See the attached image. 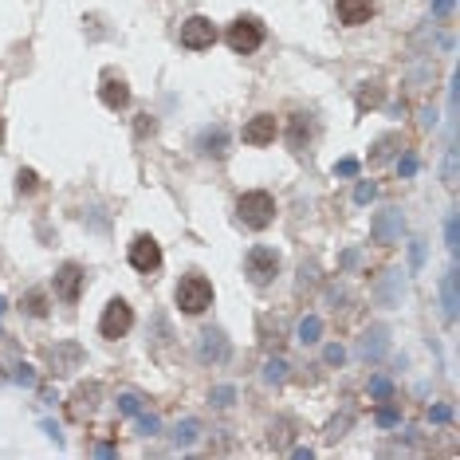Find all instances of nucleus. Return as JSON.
Here are the masks:
<instances>
[{"mask_svg":"<svg viewBox=\"0 0 460 460\" xmlns=\"http://www.w3.org/2000/svg\"><path fill=\"white\" fill-rule=\"evenodd\" d=\"M174 299H177V307H181L185 315H201V311L213 307V284H209L205 275H185V280L177 284Z\"/></svg>","mask_w":460,"mask_h":460,"instance_id":"nucleus-1","label":"nucleus"},{"mask_svg":"<svg viewBox=\"0 0 460 460\" xmlns=\"http://www.w3.org/2000/svg\"><path fill=\"white\" fill-rule=\"evenodd\" d=\"M236 213H240V220L248 229H268L271 220H275V197L264 189L244 193L240 201H236Z\"/></svg>","mask_w":460,"mask_h":460,"instance_id":"nucleus-2","label":"nucleus"},{"mask_svg":"<svg viewBox=\"0 0 460 460\" xmlns=\"http://www.w3.org/2000/svg\"><path fill=\"white\" fill-rule=\"evenodd\" d=\"M260 43H264V28H260V20H252V16H240V20L229 28V48L236 55H252Z\"/></svg>","mask_w":460,"mask_h":460,"instance_id":"nucleus-3","label":"nucleus"},{"mask_svg":"<svg viewBox=\"0 0 460 460\" xmlns=\"http://www.w3.org/2000/svg\"><path fill=\"white\" fill-rule=\"evenodd\" d=\"M130 326H134V311H130V303H126V299H110L107 311H103V323H98L103 339H122Z\"/></svg>","mask_w":460,"mask_h":460,"instance_id":"nucleus-4","label":"nucleus"},{"mask_svg":"<svg viewBox=\"0 0 460 460\" xmlns=\"http://www.w3.org/2000/svg\"><path fill=\"white\" fill-rule=\"evenodd\" d=\"M217 43V28L209 16H189L185 24H181V48H189V52H201V48H213Z\"/></svg>","mask_w":460,"mask_h":460,"instance_id":"nucleus-5","label":"nucleus"},{"mask_svg":"<svg viewBox=\"0 0 460 460\" xmlns=\"http://www.w3.org/2000/svg\"><path fill=\"white\" fill-rule=\"evenodd\" d=\"M275 271H280V256H275V248H268V244H256V248L248 252V275H252L256 284H268Z\"/></svg>","mask_w":460,"mask_h":460,"instance_id":"nucleus-6","label":"nucleus"},{"mask_svg":"<svg viewBox=\"0 0 460 460\" xmlns=\"http://www.w3.org/2000/svg\"><path fill=\"white\" fill-rule=\"evenodd\" d=\"M130 264H134L138 271L162 268V248H158V240H154V236H134V244H130Z\"/></svg>","mask_w":460,"mask_h":460,"instance_id":"nucleus-7","label":"nucleus"},{"mask_svg":"<svg viewBox=\"0 0 460 460\" xmlns=\"http://www.w3.org/2000/svg\"><path fill=\"white\" fill-rule=\"evenodd\" d=\"M275 134H280L275 114H256V118L244 126V142H248V146H268V142H275Z\"/></svg>","mask_w":460,"mask_h":460,"instance_id":"nucleus-8","label":"nucleus"},{"mask_svg":"<svg viewBox=\"0 0 460 460\" xmlns=\"http://www.w3.org/2000/svg\"><path fill=\"white\" fill-rule=\"evenodd\" d=\"M370 236H374V244H393L397 236H401V213H397V209L378 213L374 224H370Z\"/></svg>","mask_w":460,"mask_h":460,"instance_id":"nucleus-9","label":"nucleus"},{"mask_svg":"<svg viewBox=\"0 0 460 460\" xmlns=\"http://www.w3.org/2000/svg\"><path fill=\"white\" fill-rule=\"evenodd\" d=\"M79 287H83V268L79 264H63L59 275H55V295L63 303H75L79 299Z\"/></svg>","mask_w":460,"mask_h":460,"instance_id":"nucleus-10","label":"nucleus"},{"mask_svg":"<svg viewBox=\"0 0 460 460\" xmlns=\"http://www.w3.org/2000/svg\"><path fill=\"white\" fill-rule=\"evenodd\" d=\"M197 351H201V362H224V358H229V342H224L220 331H205Z\"/></svg>","mask_w":460,"mask_h":460,"instance_id":"nucleus-11","label":"nucleus"},{"mask_svg":"<svg viewBox=\"0 0 460 460\" xmlns=\"http://www.w3.org/2000/svg\"><path fill=\"white\" fill-rule=\"evenodd\" d=\"M370 12H374V0H339V20L342 24H366L370 20Z\"/></svg>","mask_w":460,"mask_h":460,"instance_id":"nucleus-12","label":"nucleus"},{"mask_svg":"<svg viewBox=\"0 0 460 460\" xmlns=\"http://www.w3.org/2000/svg\"><path fill=\"white\" fill-rule=\"evenodd\" d=\"M98 95H103V103H107L110 110H122L126 103H130V87H126V79H114V75H107Z\"/></svg>","mask_w":460,"mask_h":460,"instance_id":"nucleus-13","label":"nucleus"},{"mask_svg":"<svg viewBox=\"0 0 460 460\" xmlns=\"http://www.w3.org/2000/svg\"><path fill=\"white\" fill-rule=\"evenodd\" d=\"M83 351L75 346V342H67V346H59V351L52 354V366H55V374H71L75 366H79Z\"/></svg>","mask_w":460,"mask_h":460,"instance_id":"nucleus-14","label":"nucleus"},{"mask_svg":"<svg viewBox=\"0 0 460 460\" xmlns=\"http://www.w3.org/2000/svg\"><path fill=\"white\" fill-rule=\"evenodd\" d=\"M441 295H445V319L452 323V319H457V271H448V275H445Z\"/></svg>","mask_w":460,"mask_h":460,"instance_id":"nucleus-15","label":"nucleus"},{"mask_svg":"<svg viewBox=\"0 0 460 460\" xmlns=\"http://www.w3.org/2000/svg\"><path fill=\"white\" fill-rule=\"evenodd\" d=\"M319 335H323V319L319 315H307L303 323H299V342L307 346V342H319Z\"/></svg>","mask_w":460,"mask_h":460,"instance_id":"nucleus-16","label":"nucleus"},{"mask_svg":"<svg viewBox=\"0 0 460 460\" xmlns=\"http://www.w3.org/2000/svg\"><path fill=\"white\" fill-rule=\"evenodd\" d=\"M362 354L366 358H378V354H386V331H370V335H366V342H362Z\"/></svg>","mask_w":460,"mask_h":460,"instance_id":"nucleus-17","label":"nucleus"},{"mask_svg":"<svg viewBox=\"0 0 460 460\" xmlns=\"http://www.w3.org/2000/svg\"><path fill=\"white\" fill-rule=\"evenodd\" d=\"M303 138H307V114H295L291 118V149H303Z\"/></svg>","mask_w":460,"mask_h":460,"instance_id":"nucleus-18","label":"nucleus"},{"mask_svg":"<svg viewBox=\"0 0 460 460\" xmlns=\"http://www.w3.org/2000/svg\"><path fill=\"white\" fill-rule=\"evenodd\" d=\"M16 185H20V193H36V189H40L36 169H20V174H16Z\"/></svg>","mask_w":460,"mask_h":460,"instance_id":"nucleus-19","label":"nucleus"},{"mask_svg":"<svg viewBox=\"0 0 460 460\" xmlns=\"http://www.w3.org/2000/svg\"><path fill=\"white\" fill-rule=\"evenodd\" d=\"M205 154H224V130H217V134H205Z\"/></svg>","mask_w":460,"mask_h":460,"instance_id":"nucleus-20","label":"nucleus"},{"mask_svg":"<svg viewBox=\"0 0 460 460\" xmlns=\"http://www.w3.org/2000/svg\"><path fill=\"white\" fill-rule=\"evenodd\" d=\"M177 441H181V445H193V441H197V421H185V425L177 429Z\"/></svg>","mask_w":460,"mask_h":460,"instance_id":"nucleus-21","label":"nucleus"},{"mask_svg":"<svg viewBox=\"0 0 460 460\" xmlns=\"http://www.w3.org/2000/svg\"><path fill=\"white\" fill-rule=\"evenodd\" d=\"M445 185H457V149H448L445 158Z\"/></svg>","mask_w":460,"mask_h":460,"instance_id":"nucleus-22","label":"nucleus"},{"mask_svg":"<svg viewBox=\"0 0 460 460\" xmlns=\"http://www.w3.org/2000/svg\"><path fill=\"white\" fill-rule=\"evenodd\" d=\"M374 193H378V189H374V181H362V185L354 189V201L366 205V201H374Z\"/></svg>","mask_w":460,"mask_h":460,"instance_id":"nucleus-23","label":"nucleus"},{"mask_svg":"<svg viewBox=\"0 0 460 460\" xmlns=\"http://www.w3.org/2000/svg\"><path fill=\"white\" fill-rule=\"evenodd\" d=\"M118 406H122V413H138L142 397H138V393H122V397H118Z\"/></svg>","mask_w":460,"mask_h":460,"instance_id":"nucleus-24","label":"nucleus"},{"mask_svg":"<svg viewBox=\"0 0 460 460\" xmlns=\"http://www.w3.org/2000/svg\"><path fill=\"white\" fill-rule=\"evenodd\" d=\"M445 240H448V252H457V217L448 213V220H445Z\"/></svg>","mask_w":460,"mask_h":460,"instance_id":"nucleus-25","label":"nucleus"},{"mask_svg":"<svg viewBox=\"0 0 460 460\" xmlns=\"http://www.w3.org/2000/svg\"><path fill=\"white\" fill-rule=\"evenodd\" d=\"M28 311L36 315V319H40V315H48V307H43V295H40V291H32V295H28Z\"/></svg>","mask_w":460,"mask_h":460,"instance_id":"nucleus-26","label":"nucleus"},{"mask_svg":"<svg viewBox=\"0 0 460 460\" xmlns=\"http://www.w3.org/2000/svg\"><path fill=\"white\" fill-rule=\"evenodd\" d=\"M335 174H339V177H354V174H358V162H354V158H342V162L335 165Z\"/></svg>","mask_w":460,"mask_h":460,"instance_id":"nucleus-27","label":"nucleus"},{"mask_svg":"<svg viewBox=\"0 0 460 460\" xmlns=\"http://www.w3.org/2000/svg\"><path fill=\"white\" fill-rule=\"evenodd\" d=\"M393 142H397V138H381V142H378V149H374V162H381V158H390V146H393Z\"/></svg>","mask_w":460,"mask_h":460,"instance_id":"nucleus-28","label":"nucleus"},{"mask_svg":"<svg viewBox=\"0 0 460 460\" xmlns=\"http://www.w3.org/2000/svg\"><path fill=\"white\" fill-rule=\"evenodd\" d=\"M370 390H374V397H390V381H386V378H374V386H370Z\"/></svg>","mask_w":460,"mask_h":460,"instance_id":"nucleus-29","label":"nucleus"},{"mask_svg":"<svg viewBox=\"0 0 460 460\" xmlns=\"http://www.w3.org/2000/svg\"><path fill=\"white\" fill-rule=\"evenodd\" d=\"M16 381H24V386H32V381H36V374H32L28 366H16Z\"/></svg>","mask_w":460,"mask_h":460,"instance_id":"nucleus-30","label":"nucleus"},{"mask_svg":"<svg viewBox=\"0 0 460 460\" xmlns=\"http://www.w3.org/2000/svg\"><path fill=\"white\" fill-rule=\"evenodd\" d=\"M284 370H287L284 362H268V378H271V381H280V378H284Z\"/></svg>","mask_w":460,"mask_h":460,"instance_id":"nucleus-31","label":"nucleus"},{"mask_svg":"<svg viewBox=\"0 0 460 460\" xmlns=\"http://www.w3.org/2000/svg\"><path fill=\"white\" fill-rule=\"evenodd\" d=\"M326 362L339 366V362H342V346H326Z\"/></svg>","mask_w":460,"mask_h":460,"instance_id":"nucleus-32","label":"nucleus"},{"mask_svg":"<svg viewBox=\"0 0 460 460\" xmlns=\"http://www.w3.org/2000/svg\"><path fill=\"white\" fill-rule=\"evenodd\" d=\"M409 252H413V268H421V260H425V248H421V240H413V248H409Z\"/></svg>","mask_w":460,"mask_h":460,"instance_id":"nucleus-33","label":"nucleus"},{"mask_svg":"<svg viewBox=\"0 0 460 460\" xmlns=\"http://www.w3.org/2000/svg\"><path fill=\"white\" fill-rule=\"evenodd\" d=\"M433 12H437V16H448V12H452V0H437Z\"/></svg>","mask_w":460,"mask_h":460,"instance_id":"nucleus-34","label":"nucleus"},{"mask_svg":"<svg viewBox=\"0 0 460 460\" xmlns=\"http://www.w3.org/2000/svg\"><path fill=\"white\" fill-rule=\"evenodd\" d=\"M229 401H232V390H229V386H220V390H217V406H229Z\"/></svg>","mask_w":460,"mask_h":460,"instance_id":"nucleus-35","label":"nucleus"},{"mask_svg":"<svg viewBox=\"0 0 460 460\" xmlns=\"http://www.w3.org/2000/svg\"><path fill=\"white\" fill-rule=\"evenodd\" d=\"M378 421H381V425H393V421H397V413H393V409L386 406V409H381V413H378Z\"/></svg>","mask_w":460,"mask_h":460,"instance_id":"nucleus-36","label":"nucleus"},{"mask_svg":"<svg viewBox=\"0 0 460 460\" xmlns=\"http://www.w3.org/2000/svg\"><path fill=\"white\" fill-rule=\"evenodd\" d=\"M142 429H146V433H158V417H142Z\"/></svg>","mask_w":460,"mask_h":460,"instance_id":"nucleus-37","label":"nucleus"},{"mask_svg":"<svg viewBox=\"0 0 460 460\" xmlns=\"http://www.w3.org/2000/svg\"><path fill=\"white\" fill-rule=\"evenodd\" d=\"M397 169H401V174H406V177H409V174H413V169H417V162H413V158H406V162L397 165Z\"/></svg>","mask_w":460,"mask_h":460,"instance_id":"nucleus-38","label":"nucleus"},{"mask_svg":"<svg viewBox=\"0 0 460 460\" xmlns=\"http://www.w3.org/2000/svg\"><path fill=\"white\" fill-rule=\"evenodd\" d=\"M448 417H452V413H448L445 406H437V409H433V421H448Z\"/></svg>","mask_w":460,"mask_h":460,"instance_id":"nucleus-39","label":"nucleus"},{"mask_svg":"<svg viewBox=\"0 0 460 460\" xmlns=\"http://www.w3.org/2000/svg\"><path fill=\"white\" fill-rule=\"evenodd\" d=\"M0 142H4V118H0Z\"/></svg>","mask_w":460,"mask_h":460,"instance_id":"nucleus-40","label":"nucleus"},{"mask_svg":"<svg viewBox=\"0 0 460 460\" xmlns=\"http://www.w3.org/2000/svg\"><path fill=\"white\" fill-rule=\"evenodd\" d=\"M4 307H8V303H4V299H0V315H4Z\"/></svg>","mask_w":460,"mask_h":460,"instance_id":"nucleus-41","label":"nucleus"}]
</instances>
